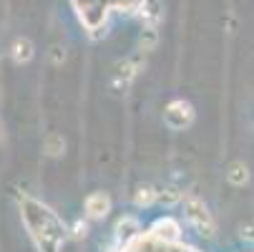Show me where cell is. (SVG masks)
Instances as JSON below:
<instances>
[{"label": "cell", "instance_id": "obj_4", "mask_svg": "<svg viewBox=\"0 0 254 252\" xmlns=\"http://www.w3.org/2000/svg\"><path fill=\"white\" fill-rule=\"evenodd\" d=\"M179 232H181V227H179V222L171 220V217L156 220L154 227H151V235H154L156 240H161V242H176V240H179Z\"/></svg>", "mask_w": 254, "mask_h": 252}, {"label": "cell", "instance_id": "obj_14", "mask_svg": "<svg viewBox=\"0 0 254 252\" xmlns=\"http://www.w3.org/2000/svg\"><path fill=\"white\" fill-rule=\"evenodd\" d=\"M239 237L247 240V242H254V220H249L239 227Z\"/></svg>", "mask_w": 254, "mask_h": 252}, {"label": "cell", "instance_id": "obj_15", "mask_svg": "<svg viewBox=\"0 0 254 252\" xmlns=\"http://www.w3.org/2000/svg\"><path fill=\"white\" fill-rule=\"evenodd\" d=\"M51 61H53L56 66H61V63L65 61V53L61 51V46H53V48H51Z\"/></svg>", "mask_w": 254, "mask_h": 252}, {"label": "cell", "instance_id": "obj_3", "mask_svg": "<svg viewBox=\"0 0 254 252\" xmlns=\"http://www.w3.org/2000/svg\"><path fill=\"white\" fill-rule=\"evenodd\" d=\"M86 217L88 220H103L108 217V212H111V197H108L106 192H93L86 197Z\"/></svg>", "mask_w": 254, "mask_h": 252}, {"label": "cell", "instance_id": "obj_13", "mask_svg": "<svg viewBox=\"0 0 254 252\" xmlns=\"http://www.w3.org/2000/svg\"><path fill=\"white\" fill-rule=\"evenodd\" d=\"M70 235H73L76 240H83V237H88V222H83V220H76V222H73V227H70Z\"/></svg>", "mask_w": 254, "mask_h": 252}, {"label": "cell", "instance_id": "obj_6", "mask_svg": "<svg viewBox=\"0 0 254 252\" xmlns=\"http://www.w3.org/2000/svg\"><path fill=\"white\" fill-rule=\"evenodd\" d=\"M114 232H116V242L121 245V242H128L131 237H136V232H141V225H138V220H136V217L126 214V217H121V220L116 222Z\"/></svg>", "mask_w": 254, "mask_h": 252}, {"label": "cell", "instance_id": "obj_11", "mask_svg": "<svg viewBox=\"0 0 254 252\" xmlns=\"http://www.w3.org/2000/svg\"><path fill=\"white\" fill-rule=\"evenodd\" d=\"M181 197H184V194H181L179 189H174V187L159 189V204H164V207H174V204H179Z\"/></svg>", "mask_w": 254, "mask_h": 252}, {"label": "cell", "instance_id": "obj_10", "mask_svg": "<svg viewBox=\"0 0 254 252\" xmlns=\"http://www.w3.org/2000/svg\"><path fill=\"white\" fill-rule=\"evenodd\" d=\"M43 149L48 157H61L65 152V139L61 134H48L46 141H43Z\"/></svg>", "mask_w": 254, "mask_h": 252}, {"label": "cell", "instance_id": "obj_2", "mask_svg": "<svg viewBox=\"0 0 254 252\" xmlns=\"http://www.w3.org/2000/svg\"><path fill=\"white\" fill-rule=\"evenodd\" d=\"M164 121H166L171 129H176V131L191 126V121H194L191 103H189V101H181V98L171 101V103L166 106V111H164Z\"/></svg>", "mask_w": 254, "mask_h": 252}, {"label": "cell", "instance_id": "obj_8", "mask_svg": "<svg viewBox=\"0 0 254 252\" xmlns=\"http://www.w3.org/2000/svg\"><path fill=\"white\" fill-rule=\"evenodd\" d=\"M227 182L232 184V187H244L247 182H249V167L244 164V162H232L229 167H227Z\"/></svg>", "mask_w": 254, "mask_h": 252}, {"label": "cell", "instance_id": "obj_7", "mask_svg": "<svg viewBox=\"0 0 254 252\" xmlns=\"http://www.w3.org/2000/svg\"><path fill=\"white\" fill-rule=\"evenodd\" d=\"M133 204H136L138 209H146V207L159 204V189L151 187V184H141V187H136V192H133Z\"/></svg>", "mask_w": 254, "mask_h": 252}, {"label": "cell", "instance_id": "obj_5", "mask_svg": "<svg viewBox=\"0 0 254 252\" xmlns=\"http://www.w3.org/2000/svg\"><path fill=\"white\" fill-rule=\"evenodd\" d=\"M33 56H35V48H33V43H30L28 38H15V41H13V46H10V58H13L15 66L30 63Z\"/></svg>", "mask_w": 254, "mask_h": 252}, {"label": "cell", "instance_id": "obj_9", "mask_svg": "<svg viewBox=\"0 0 254 252\" xmlns=\"http://www.w3.org/2000/svg\"><path fill=\"white\" fill-rule=\"evenodd\" d=\"M159 18H161V13H159V3H156V0H143V3H141V20H143V25H146V28H156Z\"/></svg>", "mask_w": 254, "mask_h": 252}, {"label": "cell", "instance_id": "obj_1", "mask_svg": "<svg viewBox=\"0 0 254 252\" xmlns=\"http://www.w3.org/2000/svg\"><path fill=\"white\" fill-rule=\"evenodd\" d=\"M184 217H187V222L199 232V235H204V237H214V232H216V222H214V217H211V212L206 209V204L199 199V197H184Z\"/></svg>", "mask_w": 254, "mask_h": 252}, {"label": "cell", "instance_id": "obj_12", "mask_svg": "<svg viewBox=\"0 0 254 252\" xmlns=\"http://www.w3.org/2000/svg\"><path fill=\"white\" fill-rule=\"evenodd\" d=\"M138 46H141V51H154V46H156V28L143 30L141 38H138Z\"/></svg>", "mask_w": 254, "mask_h": 252}]
</instances>
